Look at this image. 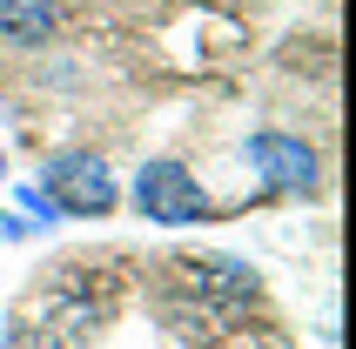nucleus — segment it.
Here are the masks:
<instances>
[{
    "mask_svg": "<svg viewBox=\"0 0 356 349\" xmlns=\"http://www.w3.org/2000/svg\"><path fill=\"white\" fill-rule=\"evenodd\" d=\"M128 202H135L141 222H155V229H195V222H216V202L202 195V181L181 161H141L135 188H128Z\"/></svg>",
    "mask_w": 356,
    "mask_h": 349,
    "instance_id": "1",
    "label": "nucleus"
},
{
    "mask_svg": "<svg viewBox=\"0 0 356 349\" xmlns=\"http://www.w3.org/2000/svg\"><path fill=\"white\" fill-rule=\"evenodd\" d=\"M40 188H47V202H54L60 215H115L121 209V181L115 168L101 155H88V148H60V155H47V168H40Z\"/></svg>",
    "mask_w": 356,
    "mask_h": 349,
    "instance_id": "2",
    "label": "nucleus"
},
{
    "mask_svg": "<svg viewBox=\"0 0 356 349\" xmlns=\"http://www.w3.org/2000/svg\"><path fill=\"white\" fill-rule=\"evenodd\" d=\"M242 161L262 174V188H269V195H316V181H323L316 148H309L302 135H282V128L249 135V141H242Z\"/></svg>",
    "mask_w": 356,
    "mask_h": 349,
    "instance_id": "3",
    "label": "nucleus"
},
{
    "mask_svg": "<svg viewBox=\"0 0 356 349\" xmlns=\"http://www.w3.org/2000/svg\"><path fill=\"white\" fill-rule=\"evenodd\" d=\"M60 27V0H0V34L14 47H34Z\"/></svg>",
    "mask_w": 356,
    "mask_h": 349,
    "instance_id": "4",
    "label": "nucleus"
},
{
    "mask_svg": "<svg viewBox=\"0 0 356 349\" xmlns=\"http://www.w3.org/2000/svg\"><path fill=\"white\" fill-rule=\"evenodd\" d=\"M14 215L27 222V229H60V222H67V215L47 202V188H40V181H20V188H14Z\"/></svg>",
    "mask_w": 356,
    "mask_h": 349,
    "instance_id": "5",
    "label": "nucleus"
},
{
    "mask_svg": "<svg viewBox=\"0 0 356 349\" xmlns=\"http://www.w3.org/2000/svg\"><path fill=\"white\" fill-rule=\"evenodd\" d=\"M27 235H34V229H27L14 209H0V242H27Z\"/></svg>",
    "mask_w": 356,
    "mask_h": 349,
    "instance_id": "6",
    "label": "nucleus"
},
{
    "mask_svg": "<svg viewBox=\"0 0 356 349\" xmlns=\"http://www.w3.org/2000/svg\"><path fill=\"white\" fill-rule=\"evenodd\" d=\"M0 181H7V148H0Z\"/></svg>",
    "mask_w": 356,
    "mask_h": 349,
    "instance_id": "7",
    "label": "nucleus"
}]
</instances>
